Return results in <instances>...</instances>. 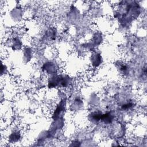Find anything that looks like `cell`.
<instances>
[{
	"mask_svg": "<svg viewBox=\"0 0 147 147\" xmlns=\"http://www.w3.org/2000/svg\"><path fill=\"white\" fill-rule=\"evenodd\" d=\"M59 80H60V76L59 75L54 74L50 77L48 80V86L49 88H55L57 86H59Z\"/></svg>",
	"mask_w": 147,
	"mask_h": 147,
	"instance_id": "6da1fadb",
	"label": "cell"
},
{
	"mask_svg": "<svg viewBox=\"0 0 147 147\" xmlns=\"http://www.w3.org/2000/svg\"><path fill=\"white\" fill-rule=\"evenodd\" d=\"M59 86L61 87H67L71 83V78L67 75H60Z\"/></svg>",
	"mask_w": 147,
	"mask_h": 147,
	"instance_id": "7a4b0ae2",
	"label": "cell"
},
{
	"mask_svg": "<svg viewBox=\"0 0 147 147\" xmlns=\"http://www.w3.org/2000/svg\"><path fill=\"white\" fill-rule=\"evenodd\" d=\"M42 68H44L43 69L45 70L49 74H51L52 75L56 74L55 73L56 72V70H57L56 67L55 65V64L51 62L46 63L45 64H44Z\"/></svg>",
	"mask_w": 147,
	"mask_h": 147,
	"instance_id": "3957f363",
	"label": "cell"
},
{
	"mask_svg": "<svg viewBox=\"0 0 147 147\" xmlns=\"http://www.w3.org/2000/svg\"><path fill=\"white\" fill-rule=\"evenodd\" d=\"M65 105H64V101L61 100L59 104L57 106L55 112L53 114V116L56 119L64 111V109H65Z\"/></svg>",
	"mask_w": 147,
	"mask_h": 147,
	"instance_id": "277c9868",
	"label": "cell"
},
{
	"mask_svg": "<svg viewBox=\"0 0 147 147\" xmlns=\"http://www.w3.org/2000/svg\"><path fill=\"white\" fill-rule=\"evenodd\" d=\"M91 61L92 65L95 67H97L101 63V56L99 54L95 53L91 55Z\"/></svg>",
	"mask_w": 147,
	"mask_h": 147,
	"instance_id": "5b68a950",
	"label": "cell"
},
{
	"mask_svg": "<svg viewBox=\"0 0 147 147\" xmlns=\"http://www.w3.org/2000/svg\"><path fill=\"white\" fill-rule=\"evenodd\" d=\"M21 137V134L18 131H13L9 136V139L11 142L18 141Z\"/></svg>",
	"mask_w": 147,
	"mask_h": 147,
	"instance_id": "8992f818",
	"label": "cell"
},
{
	"mask_svg": "<svg viewBox=\"0 0 147 147\" xmlns=\"http://www.w3.org/2000/svg\"><path fill=\"white\" fill-rule=\"evenodd\" d=\"M119 71L122 74H127L129 72V68L127 67V65L123 64H121L120 65V67L119 66L118 68Z\"/></svg>",
	"mask_w": 147,
	"mask_h": 147,
	"instance_id": "52a82bcc",
	"label": "cell"
},
{
	"mask_svg": "<svg viewBox=\"0 0 147 147\" xmlns=\"http://www.w3.org/2000/svg\"><path fill=\"white\" fill-rule=\"evenodd\" d=\"M133 107V103H126L122 106V109L123 110H128L131 109Z\"/></svg>",
	"mask_w": 147,
	"mask_h": 147,
	"instance_id": "ba28073f",
	"label": "cell"
}]
</instances>
